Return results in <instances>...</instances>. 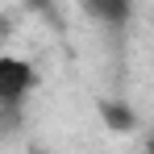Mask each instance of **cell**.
<instances>
[{"instance_id":"cell-2","label":"cell","mask_w":154,"mask_h":154,"mask_svg":"<svg viewBox=\"0 0 154 154\" xmlns=\"http://www.w3.org/2000/svg\"><path fill=\"white\" fill-rule=\"evenodd\" d=\"M83 8L104 25H125L133 13V0H83Z\"/></svg>"},{"instance_id":"cell-3","label":"cell","mask_w":154,"mask_h":154,"mask_svg":"<svg viewBox=\"0 0 154 154\" xmlns=\"http://www.w3.org/2000/svg\"><path fill=\"white\" fill-rule=\"evenodd\" d=\"M4 38H8V21L0 17V42H4Z\"/></svg>"},{"instance_id":"cell-1","label":"cell","mask_w":154,"mask_h":154,"mask_svg":"<svg viewBox=\"0 0 154 154\" xmlns=\"http://www.w3.org/2000/svg\"><path fill=\"white\" fill-rule=\"evenodd\" d=\"M38 88V67L17 54H0V112H21Z\"/></svg>"}]
</instances>
